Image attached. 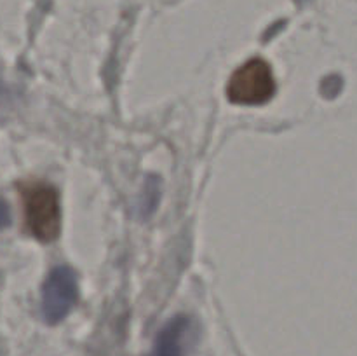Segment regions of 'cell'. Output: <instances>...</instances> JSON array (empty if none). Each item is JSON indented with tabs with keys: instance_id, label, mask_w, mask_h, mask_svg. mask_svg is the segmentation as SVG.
Listing matches in <instances>:
<instances>
[{
	"instance_id": "obj_3",
	"label": "cell",
	"mask_w": 357,
	"mask_h": 356,
	"mask_svg": "<svg viewBox=\"0 0 357 356\" xmlns=\"http://www.w3.org/2000/svg\"><path fill=\"white\" fill-rule=\"evenodd\" d=\"M79 299V283L73 269L58 265L42 286V314L49 325L59 323Z\"/></svg>"
},
{
	"instance_id": "obj_2",
	"label": "cell",
	"mask_w": 357,
	"mask_h": 356,
	"mask_svg": "<svg viewBox=\"0 0 357 356\" xmlns=\"http://www.w3.org/2000/svg\"><path fill=\"white\" fill-rule=\"evenodd\" d=\"M275 77L265 59L253 58L241 65L227 84V96L232 103L255 107L274 98Z\"/></svg>"
},
{
	"instance_id": "obj_5",
	"label": "cell",
	"mask_w": 357,
	"mask_h": 356,
	"mask_svg": "<svg viewBox=\"0 0 357 356\" xmlns=\"http://www.w3.org/2000/svg\"><path fill=\"white\" fill-rule=\"evenodd\" d=\"M10 223V212L9 206L3 199H0V229H6L7 225Z\"/></svg>"
},
{
	"instance_id": "obj_1",
	"label": "cell",
	"mask_w": 357,
	"mask_h": 356,
	"mask_svg": "<svg viewBox=\"0 0 357 356\" xmlns=\"http://www.w3.org/2000/svg\"><path fill=\"white\" fill-rule=\"evenodd\" d=\"M21 198L28 232L42 243L54 241L61 230L58 191L45 181H26L21 185Z\"/></svg>"
},
{
	"instance_id": "obj_4",
	"label": "cell",
	"mask_w": 357,
	"mask_h": 356,
	"mask_svg": "<svg viewBox=\"0 0 357 356\" xmlns=\"http://www.w3.org/2000/svg\"><path fill=\"white\" fill-rule=\"evenodd\" d=\"M197 321L187 314L171 318L155 339V356H188L199 341Z\"/></svg>"
}]
</instances>
